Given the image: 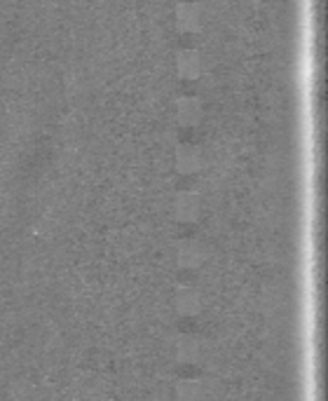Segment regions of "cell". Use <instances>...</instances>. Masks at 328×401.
<instances>
[{
	"mask_svg": "<svg viewBox=\"0 0 328 401\" xmlns=\"http://www.w3.org/2000/svg\"><path fill=\"white\" fill-rule=\"evenodd\" d=\"M199 162H202V158H199V151L195 146H183L176 155V169L181 172L183 176L195 174L199 169Z\"/></svg>",
	"mask_w": 328,
	"mask_h": 401,
	"instance_id": "4",
	"label": "cell"
},
{
	"mask_svg": "<svg viewBox=\"0 0 328 401\" xmlns=\"http://www.w3.org/2000/svg\"><path fill=\"white\" fill-rule=\"evenodd\" d=\"M178 75L183 77V80H195L199 75V68H202V63H199V54L195 50H181L178 52Z\"/></svg>",
	"mask_w": 328,
	"mask_h": 401,
	"instance_id": "2",
	"label": "cell"
},
{
	"mask_svg": "<svg viewBox=\"0 0 328 401\" xmlns=\"http://www.w3.org/2000/svg\"><path fill=\"white\" fill-rule=\"evenodd\" d=\"M204 261V251L197 242H183L181 249H178V263L185 270H195L199 268Z\"/></svg>",
	"mask_w": 328,
	"mask_h": 401,
	"instance_id": "5",
	"label": "cell"
},
{
	"mask_svg": "<svg viewBox=\"0 0 328 401\" xmlns=\"http://www.w3.org/2000/svg\"><path fill=\"white\" fill-rule=\"evenodd\" d=\"M176 24L183 33H195L199 29V12H197V5L192 3H183L176 8Z\"/></svg>",
	"mask_w": 328,
	"mask_h": 401,
	"instance_id": "3",
	"label": "cell"
},
{
	"mask_svg": "<svg viewBox=\"0 0 328 401\" xmlns=\"http://www.w3.org/2000/svg\"><path fill=\"white\" fill-rule=\"evenodd\" d=\"M199 305H202V301H199L197 291L190 289V287H183L176 291V310L181 315H197L199 312Z\"/></svg>",
	"mask_w": 328,
	"mask_h": 401,
	"instance_id": "6",
	"label": "cell"
},
{
	"mask_svg": "<svg viewBox=\"0 0 328 401\" xmlns=\"http://www.w3.org/2000/svg\"><path fill=\"white\" fill-rule=\"evenodd\" d=\"M173 211H176V218L178 221H195L197 213H199V202L197 197L192 195V192H181V195H176V202H173Z\"/></svg>",
	"mask_w": 328,
	"mask_h": 401,
	"instance_id": "1",
	"label": "cell"
},
{
	"mask_svg": "<svg viewBox=\"0 0 328 401\" xmlns=\"http://www.w3.org/2000/svg\"><path fill=\"white\" fill-rule=\"evenodd\" d=\"M199 103L197 99H181L176 106V115L178 120H181V125H195V122L199 120Z\"/></svg>",
	"mask_w": 328,
	"mask_h": 401,
	"instance_id": "7",
	"label": "cell"
},
{
	"mask_svg": "<svg viewBox=\"0 0 328 401\" xmlns=\"http://www.w3.org/2000/svg\"><path fill=\"white\" fill-rule=\"evenodd\" d=\"M197 354V345L192 338H183L181 342H178V357H181L183 361H192Z\"/></svg>",
	"mask_w": 328,
	"mask_h": 401,
	"instance_id": "8",
	"label": "cell"
}]
</instances>
